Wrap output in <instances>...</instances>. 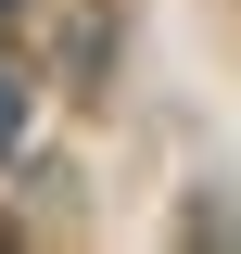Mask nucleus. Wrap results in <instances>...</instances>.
<instances>
[{
    "mask_svg": "<svg viewBox=\"0 0 241 254\" xmlns=\"http://www.w3.org/2000/svg\"><path fill=\"white\" fill-rule=\"evenodd\" d=\"M0 13H13V0H0Z\"/></svg>",
    "mask_w": 241,
    "mask_h": 254,
    "instance_id": "2",
    "label": "nucleus"
},
{
    "mask_svg": "<svg viewBox=\"0 0 241 254\" xmlns=\"http://www.w3.org/2000/svg\"><path fill=\"white\" fill-rule=\"evenodd\" d=\"M13 140H26V76L0 64V153H13Z\"/></svg>",
    "mask_w": 241,
    "mask_h": 254,
    "instance_id": "1",
    "label": "nucleus"
}]
</instances>
